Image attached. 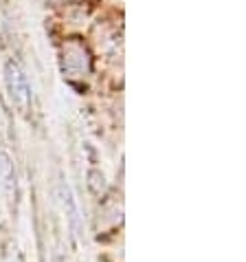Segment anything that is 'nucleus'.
I'll return each instance as SVG.
<instances>
[{
	"mask_svg": "<svg viewBox=\"0 0 246 262\" xmlns=\"http://www.w3.org/2000/svg\"><path fill=\"white\" fill-rule=\"evenodd\" d=\"M46 5H51V7H60V5H66V3H70V0H44Z\"/></svg>",
	"mask_w": 246,
	"mask_h": 262,
	"instance_id": "6",
	"label": "nucleus"
},
{
	"mask_svg": "<svg viewBox=\"0 0 246 262\" xmlns=\"http://www.w3.org/2000/svg\"><path fill=\"white\" fill-rule=\"evenodd\" d=\"M86 183H88V190L95 194V196H101L106 194L108 190V183H106V174L99 170V167H90L88 174H86Z\"/></svg>",
	"mask_w": 246,
	"mask_h": 262,
	"instance_id": "5",
	"label": "nucleus"
},
{
	"mask_svg": "<svg viewBox=\"0 0 246 262\" xmlns=\"http://www.w3.org/2000/svg\"><path fill=\"white\" fill-rule=\"evenodd\" d=\"M5 84H7V93H9L11 104L18 108L20 113H29L31 111V86H29V79L24 75V71L20 69L18 62L9 60L5 64Z\"/></svg>",
	"mask_w": 246,
	"mask_h": 262,
	"instance_id": "2",
	"label": "nucleus"
},
{
	"mask_svg": "<svg viewBox=\"0 0 246 262\" xmlns=\"http://www.w3.org/2000/svg\"><path fill=\"white\" fill-rule=\"evenodd\" d=\"M60 201H62V207H64V214H66L70 231H73L75 238H79L82 236V216H79V209H77L73 192H70V187L64 183V181L60 183Z\"/></svg>",
	"mask_w": 246,
	"mask_h": 262,
	"instance_id": "3",
	"label": "nucleus"
},
{
	"mask_svg": "<svg viewBox=\"0 0 246 262\" xmlns=\"http://www.w3.org/2000/svg\"><path fill=\"white\" fill-rule=\"evenodd\" d=\"M0 181H3V187L9 201H16L18 196V181H16V167L9 157V152L0 150Z\"/></svg>",
	"mask_w": 246,
	"mask_h": 262,
	"instance_id": "4",
	"label": "nucleus"
},
{
	"mask_svg": "<svg viewBox=\"0 0 246 262\" xmlns=\"http://www.w3.org/2000/svg\"><path fill=\"white\" fill-rule=\"evenodd\" d=\"M60 69L64 79L75 82V79H84L92 73V57L88 47L79 38H70L60 49Z\"/></svg>",
	"mask_w": 246,
	"mask_h": 262,
	"instance_id": "1",
	"label": "nucleus"
}]
</instances>
